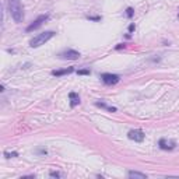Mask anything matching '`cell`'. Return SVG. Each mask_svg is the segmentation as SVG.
<instances>
[{
	"instance_id": "obj_13",
	"label": "cell",
	"mask_w": 179,
	"mask_h": 179,
	"mask_svg": "<svg viewBox=\"0 0 179 179\" xmlns=\"http://www.w3.org/2000/svg\"><path fill=\"white\" fill-rule=\"evenodd\" d=\"M126 16L129 17V18H132V17H133V8H132V7H129V8L126 10Z\"/></svg>"
},
{
	"instance_id": "obj_14",
	"label": "cell",
	"mask_w": 179,
	"mask_h": 179,
	"mask_svg": "<svg viewBox=\"0 0 179 179\" xmlns=\"http://www.w3.org/2000/svg\"><path fill=\"white\" fill-rule=\"evenodd\" d=\"M49 175H50V176H52V178H60V176H62V175L59 174V172H55V171H52Z\"/></svg>"
},
{
	"instance_id": "obj_16",
	"label": "cell",
	"mask_w": 179,
	"mask_h": 179,
	"mask_svg": "<svg viewBox=\"0 0 179 179\" xmlns=\"http://www.w3.org/2000/svg\"><path fill=\"white\" fill-rule=\"evenodd\" d=\"M90 20H94V21H100L101 20V17H88Z\"/></svg>"
},
{
	"instance_id": "obj_8",
	"label": "cell",
	"mask_w": 179,
	"mask_h": 179,
	"mask_svg": "<svg viewBox=\"0 0 179 179\" xmlns=\"http://www.w3.org/2000/svg\"><path fill=\"white\" fill-rule=\"evenodd\" d=\"M69 100H70V105L73 106V108L80 104V97L77 92H70V94H69Z\"/></svg>"
},
{
	"instance_id": "obj_5",
	"label": "cell",
	"mask_w": 179,
	"mask_h": 179,
	"mask_svg": "<svg viewBox=\"0 0 179 179\" xmlns=\"http://www.w3.org/2000/svg\"><path fill=\"white\" fill-rule=\"evenodd\" d=\"M59 56H60L62 59H67V60H77V59L80 58V52L73 50V49H67V50H64V52H62Z\"/></svg>"
},
{
	"instance_id": "obj_11",
	"label": "cell",
	"mask_w": 179,
	"mask_h": 179,
	"mask_svg": "<svg viewBox=\"0 0 179 179\" xmlns=\"http://www.w3.org/2000/svg\"><path fill=\"white\" fill-rule=\"evenodd\" d=\"M97 106H101V108H106L108 111H111V112H115V111H116V108H111V106H106L104 102H97Z\"/></svg>"
},
{
	"instance_id": "obj_1",
	"label": "cell",
	"mask_w": 179,
	"mask_h": 179,
	"mask_svg": "<svg viewBox=\"0 0 179 179\" xmlns=\"http://www.w3.org/2000/svg\"><path fill=\"white\" fill-rule=\"evenodd\" d=\"M8 11L16 23H21L24 18V8L20 0H8Z\"/></svg>"
},
{
	"instance_id": "obj_15",
	"label": "cell",
	"mask_w": 179,
	"mask_h": 179,
	"mask_svg": "<svg viewBox=\"0 0 179 179\" xmlns=\"http://www.w3.org/2000/svg\"><path fill=\"white\" fill-rule=\"evenodd\" d=\"M79 74H90V70H79Z\"/></svg>"
},
{
	"instance_id": "obj_9",
	"label": "cell",
	"mask_w": 179,
	"mask_h": 179,
	"mask_svg": "<svg viewBox=\"0 0 179 179\" xmlns=\"http://www.w3.org/2000/svg\"><path fill=\"white\" fill-rule=\"evenodd\" d=\"M73 71H74L73 67L64 69V70H53V71H52V76L59 77V76H64V74H70V73H73Z\"/></svg>"
},
{
	"instance_id": "obj_2",
	"label": "cell",
	"mask_w": 179,
	"mask_h": 179,
	"mask_svg": "<svg viewBox=\"0 0 179 179\" xmlns=\"http://www.w3.org/2000/svg\"><path fill=\"white\" fill-rule=\"evenodd\" d=\"M55 37V32L53 31H45L42 34H38L37 37H34L29 41V46L31 48H39L41 45H45L49 39Z\"/></svg>"
},
{
	"instance_id": "obj_3",
	"label": "cell",
	"mask_w": 179,
	"mask_h": 179,
	"mask_svg": "<svg viewBox=\"0 0 179 179\" xmlns=\"http://www.w3.org/2000/svg\"><path fill=\"white\" fill-rule=\"evenodd\" d=\"M101 80H102V83L104 84H106V85H115L116 83H119L120 77H119L118 74L104 73V74H101Z\"/></svg>"
},
{
	"instance_id": "obj_10",
	"label": "cell",
	"mask_w": 179,
	"mask_h": 179,
	"mask_svg": "<svg viewBox=\"0 0 179 179\" xmlns=\"http://www.w3.org/2000/svg\"><path fill=\"white\" fill-rule=\"evenodd\" d=\"M127 176L129 178H137V179H146L147 178V175L141 174V172H137V171H130L129 174H127Z\"/></svg>"
},
{
	"instance_id": "obj_4",
	"label": "cell",
	"mask_w": 179,
	"mask_h": 179,
	"mask_svg": "<svg viewBox=\"0 0 179 179\" xmlns=\"http://www.w3.org/2000/svg\"><path fill=\"white\" fill-rule=\"evenodd\" d=\"M48 18H49V16H48V14H42V16H39L37 20H34V23H31L28 27H27L25 31H27V32H31V31H34V29L39 28V27L42 25V24L46 21Z\"/></svg>"
},
{
	"instance_id": "obj_7",
	"label": "cell",
	"mask_w": 179,
	"mask_h": 179,
	"mask_svg": "<svg viewBox=\"0 0 179 179\" xmlns=\"http://www.w3.org/2000/svg\"><path fill=\"white\" fill-rule=\"evenodd\" d=\"M158 146H160L162 150H174V148L176 147V143H175L174 140H169V139H161L160 143H158Z\"/></svg>"
},
{
	"instance_id": "obj_6",
	"label": "cell",
	"mask_w": 179,
	"mask_h": 179,
	"mask_svg": "<svg viewBox=\"0 0 179 179\" xmlns=\"http://www.w3.org/2000/svg\"><path fill=\"white\" fill-rule=\"evenodd\" d=\"M127 136H129L130 140H134V141H139V143L144 140V132H143V130H140V129L130 130Z\"/></svg>"
},
{
	"instance_id": "obj_12",
	"label": "cell",
	"mask_w": 179,
	"mask_h": 179,
	"mask_svg": "<svg viewBox=\"0 0 179 179\" xmlns=\"http://www.w3.org/2000/svg\"><path fill=\"white\" fill-rule=\"evenodd\" d=\"M4 157H6V158H14V157H18V153H16V151H13V153H8V151H6V153H4Z\"/></svg>"
}]
</instances>
